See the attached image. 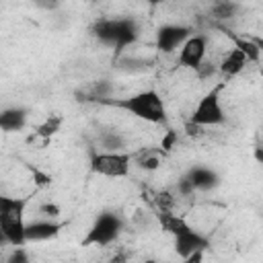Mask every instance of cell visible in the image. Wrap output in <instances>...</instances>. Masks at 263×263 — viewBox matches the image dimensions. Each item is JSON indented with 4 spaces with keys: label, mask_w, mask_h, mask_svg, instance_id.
I'll list each match as a JSON object with an SVG mask.
<instances>
[{
    "label": "cell",
    "mask_w": 263,
    "mask_h": 263,
    "mask_svg": "<svg viewBox=\"0 0 263 263\" xmlns=\"http://www.w3.org/2000/svg\"><path fill=\"white\" fill-rule=\"evenodd\" d=\"M156 220L160 224V228L173 236V247H175V253L193 263V261H199L203 251L210 247V238L199 232L197 228H193L183 216H177L173 210H158L156 214Z\"/></svg>",
    "instance_id": "cell-1"
},
{
    "label": "cell",
    "mask_w": 263,
    "mask_h": 263,
    "mask_svg": "<svg viewBox=\"0 0 263 263\" xmlns=\"http://www.w3.org/2000/svg\"><path fill=\"white\" fill-rule=\"evenodd\" d=\"M103 105L123 109L125 113L134 115V117H138L142 121L154 123V125H164L166 123V107H164V101L158 95V90H154V88L138 90V92L127 95L123 99H113L111 97Z\"/></svg>",
    "instance_id": "cell-2"
},
{
    "label": "cell",
    "mask_w": 263,
    "mask_h": 263,
    "mask_svg": "<svg viewBox=\"0 0 263 263\" xmlns=\"http://www.w3.org/2000/svg\"><path fill=\"white\" fill-rule=\"evenodd\" d=\"M29 197H10L0 193V228L8 240V247H21L25 242V210Z\"/></svg>",
    "instance_id": "cell-3"
},
{
    "label": "cell",
    "mask_w": 263,
    "mask_h": 263,
    "mask_svg": "<svg viewBox=\"0 0 263 263\" xmlns=\"http://www.w3.org/2000/svg\"><path fill=\"white\" fill-rule=\"evenodd\" d=\"M125 228V220L117 210H103L95 216L86 236L82 238L84 247H111L119 240Z\"/></svg>",
    "instance_id": "cell-4"
},
{
    "label": "cell",
    "mask_w": 263,
    "mask_h": 263,
    "mask_svg": "<svg viewBox=\"0 0 263 263\" xmlns=\"http://www.w3.org/2000/svg\"><path fill=\"white\" fill-rule=\"evenodd\" d=\"M132 164H134V152H127V150L107 152V150L90 148L88 166L95 175H101L107 179H123L129 175Z\"/></svg>",
    "instance_id": "cell-5"
},
{
    "label": "cell",
    "mask_w": 263,
    "mask_h": 263,
    "mask_svg": "<svg viewBox=\"0 0 263 263\" xmlns=\"http://www.w3.org/2000/svg\"><path fill=\"white\" fill-rule=\"evenodd\" d=\"M222 86L224 84H218V86L210 88L199 99V103L191 111L189 123H193L197 127H214V125H222L226 121V111H224V105H222V99H220Z\"/></svg>",
    "instance_id": "cell-6"
},
{
    "label": "cell",
    "mask_w": 263,
    "mask_h": 263,
    "mask_svg": "<svg viewBox=\"0 0 263 263\" xmlns=\"http://www.w3.org/2000/svg\"><path fill=\"white\" fill-rule=\"evenodd\" d=\"M193 33L191 27L187 25H179V23H166V25H160L156 29V39H154V45L160 53H173L177 51L185 39Z\"/></svg>",
    "instance_id": "cell-7"
},
{
    "label": "cell",
    "mask_w": 263,
    "mask_h": 263,
    "mask_svg": "<svg viewBox=\"0 0 263 263\" xmlns=\"http://www.w3.org/2000/svg\"><path fill=\"white\" fill-rule=\"evenodd\" d=\"M208 58V37L203 33H191L179 47V66L187 70H197Z\"/></svg>",
    "instance_id": "cell-8"
},
{
    "label": "cell",
    "mask_w": 263,
    "mask_h": 263,
    "mask_svg": "<svg viewBox=\"0 0 263 263\" xmlns=\"http://www.w3.org/2000/svg\"><path fill=\"white\" fill-rule=\"evenodd\" d=\"M66 226V222L60 220H51V218H37L31 222H25V242H45L55 238L62 228Z\"/></svg>",
    "instance_id": "cell-9"
},
{
    "label": "cell",
    "mask_w": 263,
    "mask_h": 263,
    "mask_svg": "<svg viewBox=\"0 0 263 263\" xmlns=\"http://www.w3.org/2000/svg\"><path fill=\"white\" fill-rule=\"evenodd\" d=\"M185 177H187V181L191 183V187H193V191L197 193H208V191H214L218 185H220V175L214 171V168H210V166H205V164H193L187 173H185Z\"/></svg>",
    "instance_id": "cell-10"
},
{
    "label": "cell",
    "mask_w": 263,
    "mask_h": 263,
    "mask_svg": "<svg viewBox=\"0 0 263 263\" xmlns=\"http://www.w3.org/2000/svg\"><path fill=\"white\" fill-rule=\"evenodd\" d=\"M90 33H92V37L101 43V45H105V47H111V49H115V45H117V35H119V16L115 18H97L95 23H92V27H90Z\"/></svg>",
    "instance_id": "cell-11"
},
{
    "label": "cell",
    "mask_w": 263,
    "mask_h": 263,
    "mask_svg": "<svg viewBox=\"0 0 263 263\" xmlns=\"http://www.w3.org/2000/svg\"><path fill=\"white\" fill-rule=\"evenodd\" d=\"M27 121H29V109L21 105L0 109V132L4 134H14V132L25 129Z\"/></svg>",
    "instance_id": "cell-12"
},
{
    "label": "cell",
    "mask_w": 263,
    "mask_h": 263,
    "mask_svg": "<svg viewBox=\"0 0 263 263\" xmlns=\"http://www.w3.org/2000/svg\"><path fill=\"white\" fill-rule=\"evenodd\" d=\"M251 62L247 60V55L234 45L224 58H222V62L218 64V72L228 80V78H234V76H238L247 66H249Z\"/></svg>",
    "instance_id": "cell-13"
},
{
    "label": "cell",
    "mask_w": 263,
    "mask_h": 263,
    "mask_svg": "<svg viewBox=\"0 0 263 263\" xmlns=\"http://www.w3.org/2000/svg\"><path fill=\"white\" fill-rule=\"evenodd\" d=\"M140 37V25L132 16H119V35H117V45L115 53H123L129 45H134Z\"/></svg>",
    "instance_id": "cell-14"
},
{
    "label": "cell",
    "mask_w": 263,
    "mask_h": 263,
    "mask_svg": "<svg viewBox=\"0 0 263 263\" xmlns=\"http://www.w3.org/2000/svg\"><path fill=\"white\" fill-rule=\"evenodd\" d=\"M97 144H99V150H107V152H117V150H125L127 148L125 136L115 127L101 129L97 134Z\"/></svg>",
    "instance_id": "cell-15"
},
{
    "label": "cell",
    "mask_w": 263,
    "mask_h": 263,
    "mask_svg": "<svg viewBox=\"0 0 263 263\" xmlns=\"http://www.w3.org/2000/svg\"><path fill=\"white\" fill-rule=\"evenodd\" d=\"M134 162H136L138 168L152 173V171L160 168V164H162V150L152 148V146L150 148H144V150H140V152L134 154Z\"/></svg>",
    "instance_id": "cell-16"
},
{
    "label": "cell",
    "mask_w": 263,
    "mask_h": 263,
    "mask_svg": "<svg viewBox=\"0 0 263 263\" xmlns=\"http://www.w3.org/2000/svg\"><path fill=\"white\" fill-rule=\"evenodd\" d=\"M240 10V4L236 0H216L210 6V18L212 21H232Z\"/></svg>",
    "instance_id": "cell-17"
},
{
    "label": "cell",
    "mask_w": 263,
    "mask_h": 263,
    "mask_svg": "<svg viewBox=\"0 0 263 263\" xmlns=\"http://www.w3.org/2000/svg\"><path fill=\"white\" fill-rule=\"evenodd\" d=\"M226 35L232 37L234 45L247 55V60H249L251 64H259V60H261V41L251 39V37H236V35H232L230 31H226Z\"/></svg>",
    "instance_id": "cell-18"
},
{
    "label": "cell",
    "mask_w": 263,
    "mask_h": 263,
    "mask_svg": "<svg viewBox=\"0 0 263 263\" xmlns=\"http://www.w3.org/2000/svg\"><path fill=\"white\" fill-rule=\"evenodd\" d=\"M111 92H113V84L109 80H95L86 90H82L80 101H92L103 105L107 99H111Z\"/></svg>",
    "instance_id": "cell-19"
},
{
    "label": "cell",
    "mask_w": 263,
    "mask_h": 263,
    "mask_svg": "<svg viewBox=\"0 0 263 263\" xmlns=\"http://www.w3.org/2000/svg\"><path fill=\"white\" fill-rule=\"evenodd\" d=\"M62 117L60 115H49L37 129H35V136L37 138H43V140H49L51 136H55L58 132H60V127H62Z\"/></svg>",
    "instance_id": "cell-20"
},
{
    "label": "cell",
    "mask_w": 263,
    "mask_h": 263,
    "mask_svg": "<svg viewBox=\"0 0 263 263\" xmlns=\"http://www.w3.org/2000/svg\"><path fill=\"white\" fill-rule=\"evenodd\" d=\"M119 68L125 72H146V70H150V62L140 60V58H125L119 62Z\"/></svg>",
    "instance_id": "cell-21"
},
{
    "label": "cell",
    "mask_w": 263,
    "mask_h": 263,
    "mask_svg": "<svg viewBox=\"0 0 263 263\" xmlns=\"http://www.w3.org/2000/svg\"><path fill=\"white\" fill-rule=\"evenodd\" d=\"M37 214H39L41 218H51V220H58V218L62 216V208H60L55 201H43V203H39Z\"/></svg>",
    "instance_id": "cell-22"
},
{
    "label": "cell",
    "mask_w": 263,
    "mask_h": 263,
    "mask_svg": "<svg viewBox=\"0 0 263 263\" xmlns=\"http://www.w3.org/2000/svg\"><path fill=\"white\" fill-rule=\"evenodd\" d=\"M195 74H197V78L199 80H208V78H212L216 72H218V64H214V62H208V58L201 62V66L197 68V70H193Z\"/></svg>",
    "instance_id": "cell-23"
},
{
    "label": "cell",
    "mask_w": 263,
    "mask_h": 263,
    "mask_svg": "<svg viewBox=\"0 0 263 263\" xmlns=\"http://www.w3.org/2000/svg\"><path fill=\"white\" fill-rule=\"evenodd\" d=\"M29 261H31V255L27 253L25 245L12 247V253L8 255V263H29Z\"/></svg>",
    "instance_id": "cell-24"
},
{
    "label": "cell",
    "mask_w": 263,
    "mask_h": 263,
    "mask_svg": "<svg viewBox=\"0 0 263 263\" xmlns=\"http://www.w3.org/2000/svg\"><path fill=\"white\" fill-rule=\"evenodd\" d=\"M156 203H158V210H173V203H175V195L171 191H160L156 195Z\"/></svg>",
    "instance_id": "cell-25"
},
{
    "label": "cell",
    "mask_w": 263,
    "mask_h": 263,
    "mask_svg": "<svg viewBox=\"0 0 263 263\" xmlns=\"http://www.w3.org/2000/svg\"><path fill=\"white\" fill-rule=\"evenodd\" d=\"M175 189H177V195H179V197H189V195H193V193H195V191H193V187H191V183L187 181V177H185V175L177 181Z\"/></svg>",
    "instance_id": "cell-26"
},
{
    "label": "cell",
    "mask_w": 263,
    "mask_h": 263,
    "mask_svg": "<svg viewBox=\"0 0 263 263\" xmlns=\"http://www.w3.org/2000/svg\"><path fill=\"white\" fill-rule=\"evenodd\" d=\"M39 10H45V12H55L60 6H62V0H31Z\"/></svg>",
    "instance_id": "cell-27"
},
{
    "label": "cell",
    "mask_w": 263,
    "mask_h": 263,
    "mask_svg": "<svg viewBox=\"0 0 263 263\" xmlns=\"http://www.w3.org/2000/svg\"><path fill=\"white\" fill-rule=\"evenodd\" d=\"M6 245H8V240H6V236H4V232L0 228V247H6Z\"/></svg>",
    "instance_id": "cell-28"
},
{
    "label": "cell",
    "mask_w": 263,
    "mask_h": 263,
    "mask_svg": "<svg viewBox=\"0 0 263 263\" xmlns=\"http://www.w3.org/2000/svg\"><path fill=\"white\" fill-rule=\"evenodd\" d=\"M148 4H152V6H158V4H164V2H168V0H146Z\"/></svg>",
    "instance_id": "cell-29"
}]
</instances>
